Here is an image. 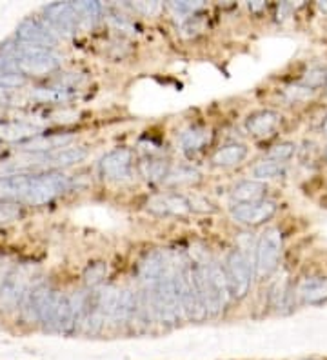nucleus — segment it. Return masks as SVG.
I'll return each instance as SVG.
<instances>
[{"label": "nucleus", "instance_id": "nucleus-1", "mask_svg": "<svg viewBox=\"0 0 327 360\" xmlns=\"http://www.w3.org/2000/svg\"><path fill=\"white\" fill-rule=\"evenodd\" d=\"M148 293L151 304L153 316L162 326H177L180 316L184 315L182 302H180V285H179V264L167 260L166 268L158 277V281L149 288L142 290Z\"/></svg>", "mask_w": 327, "mask_h": 360}, {"label": "nucleus", "instance_id": "nucleus-2", "mask_svg": "<svg viewBox=\"0 0 327 360\" xmlns=\"http://www.w3.org/2000/svg\"><path fill=\"white\" fill-rule=\"evenodd\" d=\"M15 68L24 77H44L60 68V57L53 49L17 42L13 57Z\"/></svg>", "mask_w": 327, "mask_h": 360}, {"label": "nucleus", "instance_id": "nucleus-3", "mask_svg": "<svg viewBox=\"0 0 327 360\" xmlns=\"http://www.w3.org/2000/svg\"><path fill=\"white\" fill-rule=\"evenodd\" d=\"M68 188H70V179L62 173H33L30 189H27V195L24 197L22 204L44 206V204L51 202L53 198H57L60 193L68 191Z\"/></svg>", "mask_w": 327, "mask_h": 360}, {"label": "nucleus", "instance_id": "nucleus-4", "mask_svg": "<svg viewBox=\"0 0 327 360\" xmlns=\"http://www.w3.org/2000/svg\"><path fill=\"white\" fill-rule=\"evenodd\" d=\"M224 273H226L229 297L235 300L244 299L245 295L249 293L251 277H253V269H251V262H249L248 255L240 250H233L227 255Z\"/></svg>", "mask_w": 327, "mask_h": 360}, {"label": "nucleus", "instance_id": "nucleus-5", "mask_svg": "<svg viewBox=\"0 0 327 360\" xmlns=\"http://www.w3.org/2000/svg\"><path fill=\"white\" fill-rule=\"evenodd\" d=\"M280 255H282V233L276 228L266 229L257 244V257H255L257 277H269L278 268Z\"/></svg>", "mask_w": 327, "mask_h": 360}, {"label": "nucleus", "instance_id": "nucleus-6", "mask_svg": "<svg viewBox=\"0 0 327 360\" xmlns=\"http://www.w3.org/2000/svg\"><path fill=\"white\" fill-rule=\"evenodd\" d=\"M179 285L184 316H188L189 321H204L207 315H205V309L202 306L191 262L179 264Z\"/></svg>", "mask_w": 327, "mask_h": 360}, {"label": "nucleus", "instance_id": "nucleus-7", "mask_svg": "<svg viewBox=\"0 0 327 360\" xmlns=\"http://www.w3.org/2000/svg\"><path fill=\"white\" fill-rule=\"evenodd\" d=\"M30 290V271L26 266H18L9 271L8 278L0 288V309L13 311Z\"/></svg>", "mask_w": 327, "mask_h": 360}, {"label": "nucleus", "instance_id": "nucleus-8", "mask_svg": "<svg viewBox=\"0 0 327 360\" xmlns=\"http://www.w3.org/2000/svg\"><path fill=\"white\" fill-rule=\"evenodd\" d=\"M17 39L20 44L39 46V48L53 49L57 46V33L48 26L46 20L40 18H24L17 27Z\"/></svg>", "mask_w": 327, "mask_h": 360}, {"label": "nucleus", "instance_id": "nucleus-9", "mask_svg": "<svg viewBox=\"0 0 327 360\" xmlns=\"http://www.w3.org/2000/svg\"><path fill=\"white\" fill-rule=\"evenodd\" d=\"M42 11L44 20L48 22V26L60 35H73L80 24L73 2H53V4L44 6Z\"/></svg>", "mask_w": 327, "mask_h": 360}, {"label": "nucleus", "instance_id": "nucleus-10", "mask_svg": "<svg viewBox=\"0 0 327 360\" xmlns=\"http://www.w3.org/2000/svg\"><path fill=\"white\" fill-rule=\"evenodd\" d=\"M276 213V204L271 200H257V202L235 204L231 207L233 220L244 226H260L271 220Z\"/></svg>", "mask_w": 327, "mask_h": 360}, {"label": "nucleus", "instance_id": "nucleus-11", "mask_svg": "<svg viewBox=\"0 0 327 360\" xmlns=\"http://www.w3.org/2000/svg\"><path fill=\"white\" fill-rule=\"evenodd\" d=\"M133 169V151L127 148H117L101 158V172L108 180H127Z\"/></svg>", "mask_w": 327, "mask_h": 360}, {"label": "nucleus", "instance_id": "nucleus-12", "mask_svg": "<svg viewBox=\"0 0 327 360\" xmlns=\"http://www.w3.org/2000/svg\"><path fill=\"white\" fill-rule=\"evenodd\" d=\"M148 210L158 217H186L193 211V204L184 195L164 193L149 198Z\"/></svg>", "mask_w": 327, "mask_h": 360}, {"label": "nucleus", "instance_id": "nucleus-13", "mask_svg": "<svg viewBox=\"0 0 327 360\" xmlns=\"http://www.w3.org/2000/svg\"><path fill=\"white\" fill-rule=\"evenodd\" d=\"M86 157L84 146H65L49 153H37V167H68L82 162Z\"/></svg>", "mask_w": 327, "mask_h": 360}, {"label": "nucleus", "instance_id": "nucleus-14", "mask_svg": "<svg viewBox=\"0 0 327 360\" xmlns=\"http://www.w3.org/2000/svg\"><path fill=\"white\" fill-rule=\"evenodd\" d=\"M33 173L0 176V202H22L27 195Z\"/></svg>", "mask_w": 327, "mask_h": 360}, {"label": "nucleus", "instance_id": "nucleus-15", "mask_svg": "<svg viewBox=\"0 0 327 360\" xmlns=\"http://www.w3.org/2000/svg\"><path fill=\"white\" fill-rule=\"evenodd\" d=\"M280 113L273 110H258L253 111L245 119V129L249 131V135H253L255 139H266V136L273 135L276 128H278Z\"/></svg>", "mask_w": 327, "mask_h": 360}, {"label": "nucleus", "instance_id": "nucleus-16", "mask_svg": "<svg viewBox=\"0 0 327 360\" xmlns=\"http://www.w3.org/2000/svg\"><path fill=\"white\" fill-rule=\"evenodd\" d=\"M298 297L304 304L309 306H322L327 302V278L307 277L298 285Z\"/></svg>", "mask_w": 327, "mask_h": 360}, {"label": "nucleus", "instance_id": "nucleus-17", "mask_svg": "<svg viewBox=\"0 0 327 360\" xmlns=\"http://www.w3.org/2000/svg\"><path fill=\"white\" fill-rule=\"evenodd\" d=\"M71 135H37L35 139L20 142V148L27 153H49V151L60 150L70 144Z\"/></svg>", "mask_w": 327, "mask_h": 360}, {"label": "nucleus", "instance_id": "nucleus-18", "mask_svg": "<svg viewBox=\"0 0 327 360\" xmlns=\"http://www.w3.org/2000/svg\"><path fill=\"white\" fill-rule=\"evenodd\" d=\"M211 141V131L204 126H189L186 131L180 135V148L188 157L200 153L205 146L210 144Z\"/></svg>", "mask_w": 327, "mask_h": 360}, {"label": "nucleus", "instance_id": "nucleus-19", "mask_svg": "<svg viewBox=\"0 0 327 360\" xmlns=\"http://www.w3.org/2000/svg\"><path fill=\"white\" fill-rule=\"evenodd\" d=\"M267 191V186L260 180H242L233 188L231 197L236 200V204H248L257 202V200H264Z\"/></svg>", "mask_w": 327, "mask_h": 360}, {"label": "nucleus", "instance_id": "nucleus-20", "mask_svg": "<svg viewBox=\"0 0 327 360\" xmlns=\"http://www.w3.org/2000/svg\"><path fill=\"white\" fill-rule=\"evenodd\" d=\"M248 157V148L244 144H227L217 151L211 158V162L218 167L238 166Z\"/></svg>", "mask_w": 327, "mask_h": 360}, {"label": "nucleus", "instance_id": "nucleus-21", "mask_svg": "<svg viewBox=\"0 0 327 360\" xmlns=\"http://www.w3.org/2000/svg\"><path fill=\"white\" fill-rule=\"evenodd\" d=\"M35 133H37V128L35 126H30V124L13 122V124H2V126H0V136L11 142L30 141V139H33Z\"/></svg>", "mask_w": 327, "mask_h": 360}, {"label": "nucleus", "instance_id": "nucleus-22", "mask_svg": "<svg viewBox=\"0 0 327 360\" xmlns=\"http://www.w3.org/2000/svg\"><path fill=\"white\" fill-rule=\"evenodd\" d=\"M288 167L283 162H276V160H262L257 166L253 167V176H257V180H267V179H278V176L286 175Z\"/></svg>", "mask_w": 327, "mask_h": 360}, {"label": "nucleus", "instance_id": "nucleus-23", "mask_svg": "<svg viewBox=\"0 0 327 360\" xmlns=\"http://www.w3.org/2000/svg\"><path fill=\"white\" fill-rule=\"evenodd\" d=\"M140 169L144 173L148 180H166L167 173H169V162L164 158H148L140 164Z\"/></svg>", "mask_w": 327, "mask_h": 360}, {"label": "nucleus", "instance_id": "nucleus-24", "mask_svg": "<svg viewBox=\"0 0 327 360\" xmlns=\"http://www.w3.org/2000/svg\"><path fill=\"white\" fill-rule=\"evenodd\" d=\"M73 8L77 11L79 22L86 24H96V20L102 15V4L101 2H73Z\"/></svg>", "mask_w": 327, "mask_h": 360}, {"label": "nucleus", "instance_id": "nucleus-25", "mask_svg": "<svg viewBox=\"0 0 327 360\" xmlns=\"http://www.w3.org/2000/svg\"><path fill=\"white\" fill-rule=\"evenodd\" d=\"M75 95V89L60 88V86H49V88H40L37 89L35 97L40 98L44 102H65L70 101Z\"/></svg>", "mask_w": 327, "mask_h": 360}, {"label": "nucleus", "instance_id": "nucleus-26", "mask_svg": "<svg viewBox=\"0 0 327 360\" xmlns=\"http://www.w3.org/2000/svg\"><path fill=\"white\" fill-rule=\"evenodd\" d=\"M200 175L198 172L191 169V167H179L174 172H169L166 176V184L169 186H182V184H193V182H198Z\"/></svg>", "mask_w": 327, "mask_h": 360}, {"label": "nucleus", "instance_id": "nucleus-27", "mask_svg": "<svg viewBox=\"0 0 327 360\" xmlns=\"http://www.w3.org/2000/svg\"><path fill=\"white\" fill-rule=\"evenodd\" d=\"M291 300H293V290L289 288V282H278V284L273 288L271 291V302L275 306L276 309H283V308H289L291 306Z\"/></svg>", "mask_w": 327, "mask_h": 360}, {"label": "nucleus", "instance_id": "nucleus-28", "mask_svg": "<svg viewBox=\"0 0 327 360\" xmlns=\"http://www.w3.org/2000/svg\"><path fill=\"white\" fill-rule=\"evenodd\" d=\"M105 273H108V268H105L104 262H93L89 264L84 271V282H86L89 288H96L98 284H102V281L105 278Z\"/></svg>", "mask_w": 327, "mask_h": 360}, {"label": "nucleus", "instance_id": "nucleus-29", "mask_svg": "<svg viewBox=\"0 0 327 360\" xmlns=\"http://www.w3.org/2000/svg\"><path fill=\"white\" fill-rule=\"evenodd\" d=\"M295 151H297V146L293 144V142H282V144H276L275 148H271L267 157H269L271 160L286 164V160H289V158L295 155Z\"/></svg>", "mask_w": 327, "mask_h": 360}, {"label": "nucleus", "instance_id": "nucleus-30", "mask_svg": "<svg viewBox=\"0 0 327 360\" xmlns=\"http://www.w3.org/2000/svg\"><path fill=\"white\" fill-rule=\"evenodd\" d=\"M302 84H304L305 88H309L314 91L316 88H320V86L327 84L326 70H322V68H313V70H309L307 73H305Z\"/></svg>", "mask_w": 327, "mask_h": 360}, {"label": "nucleus", "instance_id": "nucleus-31", "mask_svg": "<svg viewBox=\"0 0 327 360\" xmlns=\"http://www.w3.org/2000/svg\"><path fill=\"white\" fill-rule=\"evenodd\" d=\"M167 8H169L174 15L184 17V15H193L196 13V11H200V9L204 8V4H202V2H171V4H167Z\"/></svg>", "mask_w": 327, "mask_h": 360}, {"label": "nucleus", "instance_id": "nucleus-32", "mask_svg": "<svg viewBox=\"0 0 327 360\" xmlns=\"http://www.w3.org/2000/svg\"><path fill=\"white\" fill-rule=\"evenodd\" d=\"M311 95H313V89L305 88L304 84H297V86H289V88H286V98H288L289 102L307 101Z\"/></svg>", "mask_w": 327, "mask_h": 360}, {"label": "nucleus", "instance_id": "nucleus-33", "mask_svg": "<svg viewBox=\"0 0 327 360\" xmlns=\"http://www.w3.org/2000/svg\"><path fill=\"white\" fill-rule=\"evenodd\" d=\"M133 9L149 17V15L157 13L158 9H160V4L158 2H136V4H133Z\"/></svg>", "mask_w": 327, "mask_h": 360}, {"label": "nucleus", "instance_id": "nucleus-34", "mask_svg": "<svg viewBox=\"0 0 327 360\" xmlns=\"http://www.w3.org/2000/svg\"><path fill=\"white\" fill-rule=\"evenodd\" d=\"M9 271H11V266H9L8 260H0V288H2V284L8 278Z\"/></svg>", "mask_w": 327, "mask_h": 360}, {"label": "nucleus", "instance_id": "nucleus-35", "mask_svg": "<svg viewBox=\"0 0 327 360\" xmlns=\"http://www.w3.org/2000/svg\"><path fill=\"white\" fill-rule=\"evenodd\" d=\"M264 8H266V2H251V4H249V9H251V11H260V9Z\"/></svg>", "mask_w": 327, "mask_h": 360}, {"label": "nucleus", "instance_id": "nucleus-36", "mask_svg": "<svg viewBox=\"0 0 327 360\" xmlns=\"http://www.w3.org/2000/svg\"><path fill=\"white\" fill-rule=\"evenodd\" d=\"M319 8L322 9V11H327V2H320V4H319Z\"/></svg>", "mask_w": 327, "mask_h": 360}, {"label": "nucleus", "instance_id": "nucleus-37", "mask_svg": "<svg viewBox=\"0 0 327 360\" xmlns=\"http://www.w3.org/2000/svg\"><path fill=\"white\" fill-rule=\"evenodd\" d=\"M322 129H323V135L327 136V117H326V120H323V126H322Z\"/></svg>", "mask_w": 327, "mask_h": 360}, {"label": "nucleus", "instance_id": "nucleus-38", "mask_svg": "<svg viewBox=\"0 0 327 360\" xmlns=\"http://www.w3.org/2000/svg\"><path fill=\"white\" fill-rule=\"evenodd\" d=\"M323 158H326V162H327V148L323 150Z\"/></svg>", "mask_w": 327, "mask_h": 360}, {"label": "nucleus", "instance_id": "nucleus-39", "mask_svg": "<svg viewBox=\"0 0 327 360\" xmlns=\"http://www.w3.org/2000/svg\"><path fill=\"white\" fill-rule=\"evenodd\" d=\"M326 89H327V84H326Z\"/></svg>", "mask_w": 327, "mask_h": 360}]
</instances>
